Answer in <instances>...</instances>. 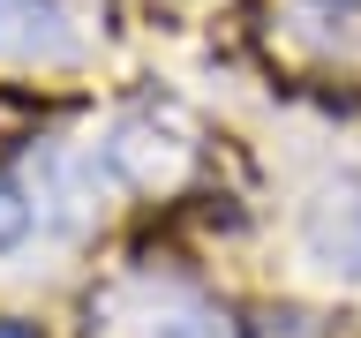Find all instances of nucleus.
<instances>
[{
    "instance_id": "obj_1",
    "label": "nucleus",
    "mask_w": 361,
    "mask_h": 338,
    "mask_svg": "<svg viewBox=\"0 0 361 338\" xmlns=\"http://www.w3.org/2000/svg\"><path fill=\"white\" fill-rule=\"evenodd\" d=\"M30 23H45V0H0V53H8V45L30 53V45H38Z\"/></svg>"
},
{
    "instance_id": "obj_2",
    "label": "nucleus",
    "mask_w": 361,
    "mask_h": 338,
    "mask_svg": "<svg viewBox=\"0 0 361 338\" xmlns=\"http://www.w3.org/2000/svg\"><path fill=\"white\" fill-rule=\"evenodd\" d=\"M0 338H38V331H30V323H0Z\"/></svg>"
}]
</instances>
